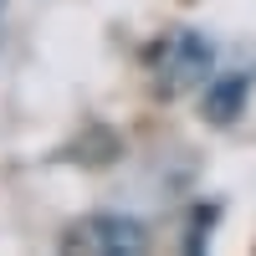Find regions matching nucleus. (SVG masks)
I'll use <instances>...</instances> for the list:
<instances>
[{
	"mask_svg": "<svg viewBox=\"0 0 256 256\" xmlns=\"http://www.w3.org/2000/svg\"><path fill=\"white\" fill-rule=\"evenodd\" d=\"M62 246L82 251V256H138L148 251V226L144 220H128V216H82L77 226L62 230Z\"/></svg>",
	"mask_w": 256,
	"mask_h": 256,
	"instance_id": "obj_2",
	"label": "nucleus"
},
{
	"mask_svg": "<svg viewBox=\"0 0 256 256\" xmlns=\"http://www.w3.org/2000/svg\"><path fill=\"white\" fill-rule=\"evenodd\" d=\"M148 67H154V77H159L164 92H190V88H200V82H210V72H216V52H210L205 36L180 31V36H169V41L154 46Z\"/></svg>",
	"mask_w": 256,
	"mask_h": 256,
	"instance_id": "obj_1",
	"label": "nucleus"
},
{
	"mask_svg": "<svg viewBox=\"0 0 256 256\" xmlns=\"http://www.w3.org/2000/svg\"><path fill=\"white\" fill-rule=\"evenodd\" d=\"M246 72H230V77H216L210 82V98H205V118L210 123H230L241 113V102H246Z\"/></svg>",
	"mask_w": 256,
	"mask_h": 256,
	"instance_id": "obj_3",
	"label": "nucleus"
}]
</instances>
